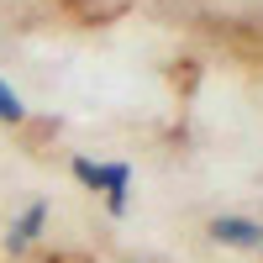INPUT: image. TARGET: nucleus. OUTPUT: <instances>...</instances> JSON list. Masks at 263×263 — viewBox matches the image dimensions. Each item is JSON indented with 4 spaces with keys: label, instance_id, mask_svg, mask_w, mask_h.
I'll use <instances>...</instances> for the list:
<instances>
[{
    "label": "nucleus",
    "instance_id": "obj_2",
    "mask_svg": "<svg viewBox=\"0 0 263 263\" xmlns=\"http://www.w3.org/2000/svg\"><path fill=\"white\" fill-rule=\"evenodd\" d=\"M42 227H48V200H32V205L6 227V253H11V258L32 253V248H37V237H42Z\"/></svg>",
    "mask_w": 263,
    "mask_h": 263
},
{
    "label": "nucleus",
    "instance_id": "obj_5",
    "mask_svg": "<svg viewBox=\"0 0 263 263\" xmlns=\"http://www.w3.org/2000/svg\"><path fill=\"white\" fill-rule=\"evenodd\" d=\"M0 121H11V126H16V121H27V105H21V95L11 90L6 79H0Z\"/></svg>",
    "mask_w": 263,
    "mask_h": 263
},
{
    "label": "nucleus",
    "instance_id": "obj_1",
    "mask_svg": "<svg viewBox=\"0 0 263 263\" xmlns=\"http://www.w3.org/2000/svg\"><path fill=\"white\" fill-rule=\"evenodd\" d=\"M205 237H211V242H221V248H248V253H258V248H263V221L227 211V216H211Z\"/></svg>",
    "mask_w": 263,
    "mask_h": 263
},
{
    "label": "nucleus",
    "instance_id": "obj_4",
    "mask_svg": "<svg viewBox=\"0 0 263 263\" xmlns=\"http://www.w3.org/2000/svg\"><path fill=\"white\" fill-rule=\"evenodd\" d=\"M69 168H74V179L90 195H105V184H111V163H95V158H84V153H74Z\"/></svg>",
    "mask_w": 263,
    "mask_h": 263
},
{
    "label": "nucleus",
    "instance_id": "obj_3",
    "mask_svg": "<svg viewBox=\"0 0 263 263\" xmlns=\"http://www.w3.org/2000/svg\"><path fill=\"white\" fill-rule=\"evenodd\" d=\"M132 205V163H111V184H105V211L126 216Z\"/></svg>",
    "mask_w": 263,
    "mask_h": 263
}]
</instances>
